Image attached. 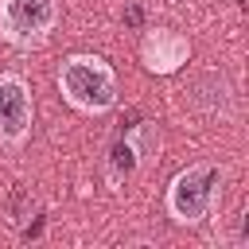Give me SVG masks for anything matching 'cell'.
Here are the masks:
<instances>
[{"label":"cell","instance_id":"7","mask_svg":"<svg viewBox=\"0 0 249 249\" xmlns=\"http://www.w3.org/2000/svg\"><path fill=\"white\" fill-rule=\"evenodd\" d=\"M124 140H128V148L136 152V160H140V163H144V160H152V152L160 148V132H156V124H152V121H140Z\"/></svg>","mask_w":249,"mask_h":249},{"label":"cell","instance_id":"4","mask_svg":"<svg viewBox=\"0 0 249 249\" xmlns=\"http://www.w3.org/2000/svg\"><path fill=\"white\" fill-rule=\"evenodd\" d=\"M35 124V97L23 74L4 70L0 74V144L4 148H23Z\"/></svg>","mask_w":249,"mask_h":249},{"label":"cell","instance_id":"3","mask_svg":"<svg viewBox=\"0 0 249 249\" xmlns=\"http://www.w3.org/2000/svg\"><path fill=\"white\" fill-rule=\"evenodd\" d=\"M58 23V0H0V39L31 51L51 39Z\"/></svg>","mask_w":249,"mask_h":249},{"label":"cell","instance_id":"6","mask_svg":"<svg viewBox=\"0 0 249 249\" xmlns=\"http://www.w3.org/2000/svg\"><path fill=\"white\" fill-rule=\"evenodd\" d=\"M191 105L206 117H233L237 109V93H233V82L222 74V70H206L195 78L191 86Z\"/></svg>","mask_w":249,"mask_h":249},{"label":"cell","instance_id":"2","mask_svg":"<svg viewBox=\"0 0 249 249\" xmlns=\"http://www.w3.org/2000/svg\"><path fill=\"white\" fill-rule=\"evenodd\" d=\"M218 183H222V167H214V163H191V167L175 171L167 183V198H163L171 222L198 226L218 198Z\"/></svg>","mask_w":249,"mask_h":249},{"label":"cell","instance_id":"5","mask_svg":"<svg viewBox=\"0 0 249 249\" xmlns=\"http://www.w3.org/2000/svg\"><path fill=\"white\" fill-rule=\"evenodd\" d=\"M140 62L148 74H179L191 62V43L171 27H148L140 39Z\"/></svg>","mask_w":249,"mask_h":249},{"label":"cell","instance_id":"1","mask_svg":"<svg viewBox=\"0 0 249 249\" xmlns=\"http://www.w3.org/2000/svg\"><path fill=\"white\" fill-rule=\"evenodd\" d=\"M58 93L70 109L101 117L117 105V70L101 54H70L58 66Z\"/></svg>","mask_w":249,"mask_h":249}]
</instances>
